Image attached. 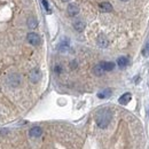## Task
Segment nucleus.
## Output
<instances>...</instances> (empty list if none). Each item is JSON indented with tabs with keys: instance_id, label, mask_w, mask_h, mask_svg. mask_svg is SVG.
Returning a JSON list of instances; mask_svg holds the SVG:
<instances>
[{
	"instance_id": "1",
	"label": "nucleus",
	"mask_w": 149,
	"mask_h": 149,
	"mask_svg": "<svg viewBox=\"0 0 149 149\" xmlns=\"http://www.w3.org/2000/svg\"><path fill=\"white\" fill-rule=\"evenodd\" d=\"M111 117H112V113L109 109L104 108V109H101L99 111L96 112L95 115V122L97 124V126L100 129H106L110 122H111Z\"/></svg>"
},
{
	"instance_id": "2",
	"label": "nucleus",
	"mask_w": 149,
	"mask_h": 149,
	"mask_svg": "<svg viewBox=\"0 0 149 149\" xmlns=\"http://www.w3.org/2000/svg\"><path fill=\"white\" fill-rule=\"evenodd\" d=\"M21 81H22V78L19 74H12L7 77V85L9 87H19L21 85Z\"/></svg>"
},
{
	"instance_id": "3",
	"label": "nucleus",
	"mask_w": 149,
	"mask_h": 149,
	"mask_svg": "<svg viewBox=\"0 0 149 149\" xmlns=\"http://www.w3.org/2000/svg\"><path fill=\"white\" fill-rule=\"evenodd\" d=\"M40 78H41V71H40L38 68H35V69H32V70L30 71V74H29V79H30L31 83L37 84L38 81L40 80Z\"/></svg>"
},
{
	"instance_id": "4",
	"label": "nucleus",
	"mask_w": 149,
	"mask_h": 149,
	"mask_svg": "<svg viewBox=\"0 0 149 149\" xmlns=\"http://www.w3.org/2000/svg\"><path fill=\"white\" fill-rule=\"evenodd\" d=\"M26 40L29 41V44H31V45H33V46H38V45L40 44V41H41L40 37L38 36L36 32H30V33H28Z\"/></svg>"
},
{
	"instance_id": "5",
	"label": "nucleus",
	"mask_w": 149,
	"mask_h": 149,
	"mask_svg": "<svg viewBox=\"0 0 149 149\" xmlns=\"http://www.w3.org/2000/svg\"><path fill=\"white\" fill-rule=\"evenodd\" d=\"M67 13L69 16L74 17V16H77L78 13H79V6L77 3H69L68 7H67Z\"/></svg>"
},
{
	"instance_id": "6",
	"label": "nucleus",
	"mask_w": 149,
	"mask_h": 149,
	"mask_svg": "<svg viewBox=\"0 0 149 149\" xmlns=\"http://www.w3.org/2000/svg\"><path fill=\"white\" fill-rule=\"evenodd\" d=\"M69 47H70V45H69V40H68V39H63V40L58 44L57 49H58L60 52H62V53H65V52H68Z\"/></svg>"
},
{
	"instance_id": "7",
	"label": "nucleus",
	"mask_w": 149,
	"mask_h": 149,
	"mask_svg": "<svg viewBox=\"0 0 149 149\" xmlns=\"http://www.w3.org/2000/svg\"><path fill=\"white\" fill-rule=\"evenodd\" d=\"M108 44H109L108 38L106 37L104 35H100V36L97 37V45H99L101 48H106V47H108Z\"/></svg>"
},
{
	"instance_id": "8",
	"label": "nucleus",
	"mask_w": 149,
	"mask_h": 149,
	"mask_svg": "<svg viewBox=\"0 0 149 149\" xmlns=\"http://www.w3.org/2000/svg\"><path fill=\"white\" fill-rule=\"evenodd\" d=\"M41 134H42V130L39 126H35V127H32L31 130L29 131V135L31 138H39Z\"/></svg>"
},
{
	"instance_id": "9",
	"label": "nucleus",
	"mask_w": 149,
	"mask_h": 149,
	"mask_svg": "<svg viewBox=\"0 0 149 149\" xmlns=\"http://www.w3.org/2000/svg\"><path fill=\"white\" fill-rule=\"evenodd\" d=\"M99 8H100V10L103 12V13H110L112 10L111 3H109V2H101V3L99 5Z\"/></svg>"
},
{
	"instance_id": "10",
	"label": "nucleus",
	"mask_w": 149,
	"mask_h": 149,
	"mask_svg": "<svg viewBox=\"0 0 149 149\" xmlns=\"http://www.w3.org/2000/svg\"><path fill=\"white\" fill-rule=\"evenodd\" d=\"M74 30L78 31V32L84 31V29H85V22L81 21V19H77V21H74Z\"/></svg>"
},
{
	"instance_id": "11",
	"label": "nucleus",
	"mask_w": 149,
	"mask_h": 149,
	"mask_svg": "<svg viewBox=\"0 0 149 149\" xmlns=\"http://www.w3.org/2000/svg\"><path fill=\"white\" fill-rule=\"evenodd\" d=\"M131 99H132V95H131V93H124L122 96H120V97H119L118 102H119L120 104L125 106V104H127V103L130 102Z\"/></svg>"
},
{
	"instance_id": "12",
	"label": "nucleus",
	"mask_w": 149,
	"mask_h": 149,
	"mask_svg": "<svg viewBox=\"0 0 149 149\" xmlns=\"http://www.w3.org/2000/svg\"><path fill=\"white\" fill-rule=\"evenodd\" d=\"M100 64H101V67L103 68L104 71H111V70H113V68H115V63H113V62L103 61V62H101Z\"/></svg>"
},
{
	"instance_id": "13",
	"label": "nucleus",
	"mask_w": 149,
	"mask_h": 149,
	"mask_svg": "<svg viewBox=\"0 0 149 149\" xmlns=\"http://www.w3.org/2000/svg\"><path fill=\"white\" fill-rule=\"evenodd\" d=\"M129 64V58L127 57H125V56H120L118 60H117V65L119 67V68H125L126 65Z\"/></svg>"
},
{
	"instance_id": "14",
	"label": "nucleus",
	"mask_w": 149,
	"mask_h": 149,
	"mask_svg": "<svg viewBox=\"0 0 149 149\" xmlns=\"http://www.w3.org/2000/svg\"><path fill=\"white\" fill-rule=\"evenodd\" d=\"M104 72H106V71L103 70V68L101 67V64H100V63H99V64H96V65L93 68V74H95V76H97V77L103 76Z\"/></svg>"
},
{
	"instance_id": "15",
	"label": "nucleus",
	"mask_w": 149,
	"mask_h": 149,
	"mask_svg": "<svg viewBox=\"0 0 149 149\" xmlns=\"http://www.w3.org/2000/svg\"><path fill=\"white\" fill-rule=\"evenodd\" d=\"M111 95V90L110 88H106V90H102L101 92L97 93V97L99 99H107Z\"/></svg>"
},
{
	"instance_id": "16",
	"label": "nucleus",
	"mask_w": 149,
	"mask_h": 149,
	"mask_svg": "<svg viewBox=\"0 0 149 149\" xmlns=\"http://www.w3.org/2000/svg\"><path fill=\"white\" fill-rule=\"evenodd\" d=\"M38 25V21L36 17H33V16H31V17H29L28 19V26L31 29V30H33V29H36Z\"/></svg>"
},
{
	"instance_id": "17",
	"label": "nucleus",
	"mask_w": 149,
	"mask_h": 149,
	"mask_svg": "<svg viewBox=\"0 0 149 149\" xmlns=\"http://www.w3.org/2000/svg\"><path fill=\"white\" fill-rule=\"evenodd\" d=\"M142 54H143V56H146V57H149V39L147 40V42L145 45V48L142 51Z\"/></svg>"
},
{
	"instance_id": "18",
	"label": "nucleus",
	"mask_w": 149,
	"mask_h": 149,
	"mask_svg": "<svg viewBox=\"0 0 149 149\" xmlns=\"http://www.w3.org/2000/svg\"><path fill=\"white\" fill-rule=\"evenodd\" d=\"M41 1H42V6H44V8L46 9L47 14H51V8H49V6H48V2H47V0H41Z\"/></svg>"
},
{
	"instance_id": "19",
	"label": "nucleus",
	"mask_w": 149,
	"mask_h": 149,
	"mask_svg": "<svg viewBox=\"0 0 149 149\" xmlns=\"http://www.w3.org/2000/svg\"><path fill=\"white\" fill-rule=\"evenodd\" d=\"M62 70H63V69H62V67H61V65H58V64L55 65V68H54V71H55L56 74H61V72H62Z\"/></svg>"
},
{
	"instance_id": "20",
	"label": "nucleus",
	"mask_w": 149,
	"mask_h": 149,
	"mask_svg": "<svg viewBox=\"0 0 149 149\" xmlns=\"http://www.w3.org/2000/svg\"><path fill=\"white\" fill-rule=\"evenodd\" d=\"M70 67H72V69H74V68L77 67V63H76V61H74V62L70 64Z\"/></svg>"
},
{
	"instance_id": "21",
	"label": "nucleus",
	"mask_w": 149,
	"mask_h": 149,
	"mask_svg": "<svg viewBox=\"0 0 149 149\" xmlns=\"http://www.w3.org/2000/svg\"><path fill=\"white\" fill-rule=\"evenodd\" d=\"M63 2H68V1H70V0H62Z\"/></svg>"
},
{
	"instance_id": "22",
	"label": "nucleus",
	"mask_w": 149,
	"mask_h": 149,
	"mask_svg": "<svg viewBox=\"0 0 149 149\" xmlns=\"http://www.w3.org/2000/svg\"><path fill=\"white\" fill-rule=\"evenodd\" d=\"M120 1H129V0H120Z\"/></svg>"
}]
</instances>
